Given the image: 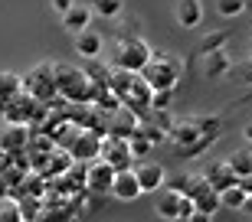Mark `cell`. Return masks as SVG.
Instances as JSON below:
<instances>
[{"mask_svg":"<svg viewBox=\"0 0 252 222\" xmlns=\"http://www.w3.org/2000/svg\"><path fill=\"white\" fill-rule=\"evenodd\" d=\"M30 140H33L30 124H3V131H0V150H7V154L30 150Z\"/></svg>","mask_w":252,"mask_h":222,"instance_id":"obj_9","label":"cell"},{"mask_svg":"<svg viewBox=\"0 0 252 222\" xmlns=\"http://www.w3.org/2000/svg\"><path fill=\"white\" fill-rule=\"evenodd\" d=\"M56 88L59 98L72 105H92L95 98V82L85 75V69H75L65 62H56Z\"/></svg>","mask_w":252,"mask_h":222,"instance_id":"obj_1","label":"cell"},{"mask_svg":"<svg viewBox=\"0 0 252 222\" xmlns=\"http://www.w3.org/2000/svg\"><path fill=\"white\" fill-rule=\"evenodd\" d=\"M233 72V59H229V53L226 49H216V53H210L203 59V75L206 79H223V75Z\"/></svg>","mask_w":252,"mask_h":222,"instance_id":"obj_17","label":"cell"},{"mask_svg":"<svg viewBox=\"0 0 252 222\" xmlns=\"http://www.w3.org/2000/svg\"><path fill=\"white\" fill-rule=\"evenodd\" d=\"M203 176L210 180V186H213L216 193H223V190H229V186L239 183V176L229 170V164H226V160H223V164H210V166L203 170Z\"/></svg>","mask_w":252,"mask_h":222,"instance_id":"obj_15","label":"cell"},{"mask_svg":"<svg viewBox=\"0 0 252 222\" xmlns=\"http://www.w3.org/2000/svg\"><path fill=\"white\" fill-rule=\"evenodd\" d=\"M193 203H196V213H206V216H213L216 209L223 206V199H220V193H216L213 186H206V190H203L200 196H196Z\"/></svg>","mask_w":252,"mask_h":222,"instance_id":"obj_22","label":"cell"},{"mask_svg":"<svg viewBox=\"0 0 252 222\" xmlns=\"http://www.w3.org/2000/svg\"><path fill=\"white\" fill-rule=\"evenodd\" d=\"M105 49V39L95 33V29H85V33H79L75 36V53L82 56V59H98Z\"/></svg>","mask_w":252,"mask_h":222,"instance_id":"obj_18","label":"cell"},{"mask_svg":"<svg viewBox=\"0 0 252 222\" xmlns=\"http://www.w3.org/2000/svg\"><path fill=\"white\" fill-rule=\"evenodd\" d=\"M226 39H229V33H226V29H216V33H206V36L200 39V46H196V53L210 56V53H216V49H223V46H226Z\"/></svg>","mask_w":252,"mask_h":222,"instance_id":"obj_23","label":"cell"},{"mask_svg":"<svg viewBox=\"0 0 252 222\" xmlns=\"http://www.w3.org/2000/svg\"><path fill=\"white\" fill-rule=\"evenodd\" d=\"M174 17H177V27L193 29V27H200V20H203V3H200V0H177Z\"/></svg>","mask_w":252,"mask_h":222,"instance_id":"obj_14","label":"cell"},{"mask_svg":"<svg viewBox=\"0 0 252 222\" xmlns=\"http://www.w3.org/2000/svg\"><path fill=\"white\" fill-rule=\"evenodd\" d=\"M226 164H229V170H233L239 180H243V176H252V150H236V154L226 157Z\"/></svg>","mask_w":252,"mask_h":222,"instance_id":"obj_21","label":"cell"},{"mask_svg":"<svg viewBox=\"0 0 252 222\" xmlns=\"http://www.w3.org/2000/svg\"><path fill=\"white\" fill-rule=\"evenodd\" d=\"M180 72H184V62L174 59L170 53H154V59L144 69V82L154 88V92H174L180 82Z\"/></svg>","mask_w":252,"mask_h":222,"instance_id":"obj_3","label":"cell"},{"mask_svg":"<svg viewBox=\"0 0 252 222\" xmlns=\"http://www.w3.org/2000/svg\"><path fill=\"white\" fill-rule=\"evenodd\" d=\"M0 124H3V114H0Z\"/></svg>","mask_w":252,"mask_h":222,"instance_id":"obj_43","label":"cell"},{"mask_svg":"<svg viewBox=\"0 0 252 222\" xmlns=\"http://www.w3.org/2000/svg\"><path fill=\"white\" fill-rule=\"evenodd\" d=\"M36 108H39V102L33 98V95L20 92L13 102H7L3 108H0V114H3V124H33Z\"/></svg>","mask_w":252,"mask_h":222,"instance_id":"obj_7","label":"cell"},{"mask_svg":"<svg viewBox=\"0 0 252 222\" xmlns=\"http://www.w3.org/2000/svg\"><path fill=\"white\" fill-rule=\"evenodd\" d=\"M92 10L105 20H115V17H122L125 0H92Z\"/></svg>","mask_w":252,"mask_h":222,"instance_id":"obj_25","label":"cell"},{"mask_svg":"<svg viewBox=\"0 0 252 222\" xmlns=\"http://www.w3.org/2000/svg\"><path fill=\"white\" fill-rule=\"evenodd\" d=\"M102 140H105V134H98L92 128H79L75 140L69 144V154L75 160H82V164H92V160L102 157Z\"/></svg>","mask_w":252,"mask_h":222,"instance_id":"obj_5","label":"cell"},{"mask_svg":"<svg viewBox=\"0 0 252 222\" xmlns=\"http://www.w3.org/2000/svg\"><path fill=\"white\" fill-rule=\"evenodd\" d=\"M193 213H196V203L190 196H180V219H190Z\"/></svg>","mask_w":252,"mask_h":222,"instance_id":"obj_32","label":"cell"},{"mask_svg":"<svg viewBox=\"0 0 252 222\" xmlns=\"http://www.w3.org/2000/svg\"><path fill=\"white\" fill-rule=\"evenodd\" d=\"M112 196L122 199V203H134L138 196H144V190H141V183H138V173H134V170H122L112 183Z\"/></svg>","mask_w":252,"mask_h":222,"instance_id":"obj_11","label":"cell"},{"mask_svg":"<svg viewBox=\"0 0 252 222\" xmlns=\"http://www.w3.org/2000/svg\"><path fill=\"white\" fill-rule=\"evenodd\" d=\"M10 193H13V190H10V183H7V180H3V176H0V199H7Z\"/></svg>","mask_w":252,"mask_h":222,"instance_id":"obj_36","label":"cell"},{"mask_svg":"<svg viewBox=\"0 0 252 222\" xmlns=\"http://www.w3.org/2000/svg\"><path fill=\"white\" fill-rule=\"evenodd\" d=\"M239 186H243L246 196H252V176H243V180H239Z\"/></svg>","mask_w":252,"mask_h":222,"instance_id":"obj_35","label":"cell"},{"mask_svg":"<svg viewBox=\"0 0 252 222\" xmlns=\"http://www.w3.org/2000/svg\"><path fill=\"white\" fill-rule=\"evenodd\" d=\"M220 199H223L226 209H236V213H243V206H246V193H243V186H239V183L229 186V190H223Z\"/></svg>","mask_w":252,"mask_h":222,"instance_id":"obj_26","label":"cell"},{"mask_svg":"<svg viewBox=\"0 0 252 222\" xmlns=\"http://www.w3.org/2000/svg\"><path fill=\"white\" fill-rule=\"evenodd\" d=\"M115 176H118V170H115V166L108 164L105 157L92 160V164H89V193H95V196H108V193H112Z\"/></svg>","mask_w":252,"mask_h":222,"instance_id":"obj_8","label":"cell"},{"mask_svg":"<svg viewBox=\"0 0 252 222\" xmlns=\"http://www.w3.org/2000/svg\"><path fill=\"white\" fill-rule=\"evenodd\" d=\"M246 85H252V59H249V65H246V79H243Z\"/></svg>","mask_w":252,"mask_h":222,"instance_id":"obj_38","label":"cell"},{"mask_svg":"<svg viewBox=\"0 0 252 222\" xmlns=\"http://www.w3.org/2000/svg\"><path fill=\"white\" fill-rule=\"evenodd\" d=\"M170 190H177L180 196H190V199H196V196L203 193L206 186H210V180H206L203 173H180L174 183H167Z\"/></svg>","mask_w":252,"mask_h":222,"instance_id":"obj_16","label":"cell"},{"mask_svg":"<svg viewBox=\"0 0 252 222\" xmlns=\"http://www.w3.org/2000/svg\"><path fill=\"white\" fill-rule=\"evenodd\" d=\"M174 222H190V219H174Z\"/></svg>","mask_w":252,"mask_h":222,"instance_id":"obj_42","label":"cell"},{"mask_svg":"<svg viewBox=\"0 0 252 222\" xmlns=\"http://www.w3.org/2000/svg\"><path fill=\"white\" fill-rule=\"evenodd\" d=\"M170 138H174V144H177L180 150H190L193 144H200L206 134H203V128L196 124V118H190V121H177L174 131H170Z\"/></svg>","mask_w":252,"mask_h":222,"instance_id":"obj_12","label":"cell"},{"mask_svg":"<svg viewBox=\"0 0 252 222\" xmlns=\"http://www.w3.org/2000/svg\"><path fill=\"white\" fill-rule=\"evenodd\" d=\"M216 13L226 17V20L243 17V13H246V0H216Z\"/></svg>","mask_w":252,"mask_h":222,"instance_id":"obj_27","label":"cell"},{"mask_svg":"<svg viewBox=\"0 0 252 222\" xmlns=\"http://www.w3.org/2000/svg\"><path fill=\"white\" fill-rule=\"evenodd\" d=\"M20 92H23V75H17V72H0V108H3L7 102H13Z\"/></svg>","mask_w":252,"mask_h":222,"instance_id":"obj_20","label":"cell"},{"mask_svg":"<svg viewBox=\"0 0 252 222\" xmlns=\"http://www.w3.org/2000/svg\"><path fill=\"white\" fill-rule=\"evenodd\" d=\"M134 173H138V183L144 193H160V186L167 183V173H164V166L160 164H151V160H141L134 166Z\"/></svg>","mask_w":252,"mask_h":222,"instance_id":"obj_10","label":"cell"},{"mask_svg":"<svg viewBox=\"0 0 252 222\" xmlns=\"http://www.w3.org/2000/svg\"><path fill=\"white\" fill-rule=\"evenodd\" d=\"M243 138H246V140H249V144H252V121H249V124H246V128H243Z\"/></svg>","mask_w":252,"mask_h":222,"instance_id":"obj_39","label":"cell"},{"mask_svg":"<svg viewBox=\"0 0 252 222\" xmlns=\"http://www.w3.org/2000/svg\"><path fill=\"white\" fill-rule=\"evenodd\" d=\"M243 213H246V216H252V196H246V206H243Z\"/></svg>","mask_w":252,"mask_h":222,"instance_id":"obj_40","label":"cell"},{"mask_svg":"<svg viewBox=\"0 0 252 222\" xmlns=\"http://www.w3.org/2000/svg\"><path fill=\"white\" fill-rule=\"evenodd\" d=\"M75 3H79V0H53V10H56L59 17H63V13H69Z\"/></svg>","mask_w":252,"mask_h":222,"instance_id":"obj_33","label":"cell"},{"mask_svg":"<svg viewBox=\"0 0 252 222\" xmlns=\"http://www.w3.org/2000/svg\"><path fill=\"white\" fill-rule=\"evenodd\" d=\"M151 59H154L151 46L144 43V39H138V36L118 39L115 49H112V56H108L112 69H122V72H144Z\"/></svg>","mask_w":252,"mask_h":222,"instance_id":"obj_2","label":"cell"},{"mask_svg":"<svg viewBox=\"0 0 252 222\" xmlns=\"http://www.w3.org/2000/svg\"><path fill=\"white\" fill-rule=\"evenodd\" d=\"M92 17H95V10H92V7H85V3H75L69 13H63V29H69L72 36H79V33H85V29L92 27Z\"/></svg>","mask_w":252,"mask_h":222,"instance_id":"obj_13","label":"cell"},{"mask_svg":"<svg viewBox=\"0 0 252 222\" xmlns=\"http://www.w3.org/2000/svg\"><path fill=\"white\" fill-rule=\"evenodd\" d=\"M23 92L33 95L36 102H46V105L63 102V98H59V88H56V62L33 65V69L23 75Z\"/></svg>","mask_w":252,"mask_h":222,"instance_id":"obj_4","label":"cell"},{"mask_svg":"<svg viewBox=\"0 0 252 222\" xmlns=\"http://www.w3.org/2000/svg\"><path fill=\"white\" fill-rule=\"evenodd\" d=\"M151 147H154V144H151V140L144 138V134H141V124H138L134 138H131V154H134V157H148V154H151Z\"/></svg>","mask_w":252,"mask_h":222,"instance_id":"obj_29","label":"cell"},{"mask_svg":"<svg viewBox=\"0 0 252 222\" xmlns=\"http://www.w3.org/2000/svg\"><path fill=\"white\" fill-rule=\"evenodd\" d=\"M154 213H158V219H167V222L180 219V193H177V190H170V186H167V190L158 196Z\"/></svg>","mask_w":252,"mask_h":222,"instance_id":"obj_19","label":"cell"},{"mask_svg":"<svg viewBox=\"0 0 252 222\" xmlns=\"http://www.w3.org/2000/svg\"><path fill=\"white\" fill-rule=\"evenodd\" d=\"M249 59H252V43H249Z\"/></svg>","mask_w":252,"mask_h":222,"instance_id":"obj_41","label":"cell"},{"mask_svg":"<svg viewBox=\"0 0 252 222\" xmlns=\"http://www.w3.org/2000/svg\"><path fill=\"white\" fill-rule=\"evenodd\" d=\"M102 157L122 173V170H134V154H131V140L128 138H115V134H105L102 140Z\"/></svg>","mask_w":252,"mask_h":222,"instance_id":"obj_6","label":"cell"},{"mask_svg":"<svg viewBox=\"0 0 252 222\" xmlns=\"http://www.w3.org/2000/svg\"><path fill=\"white\" fill-rule=\"evenodd\" d=\"M190 222H213V216H206V213H193V216H190Z\"/></svg>","mask_w":252,"mask_h":222,"instance_id":"obj_37","label":"cell"},{"mask_svg":"<svg viewBox=\"0 0 252 222\" xmlns=\"http://www.w3.org/2000/svg\"><path fill=\"white\" fill-rule=\"evenodd\" d=\"M20 209H23L27 222H36L39 219V196H20Z\"/></svg>","mask_w":252,"mask_h":222,"instance_id":"obj_28","label":"cell"},{"mask_svg":"<svg viewBox=\"0 0 252 222\" xmlns=\"http://www.w3.org/2000/svg\"><path fill=\"white\" fill-rule=\"evenodd\" d=\"M10 166H13V154H7V150H0V176L7 173Z\"/></svg>","mask_w":252,"mask_h":222,"instance_id":"obj_34","label":"cell"},{"mask_svg":"<svg viewBox=\"0 0 252 222\" xmlns=\"http://www.w3.org/2000/svg\"><path fill=\"white\" fill-rule=\"evenodd\" d=\"M148 118H151V124H158V128H160V131H174V124H177V121L170 118L167 111H151Z\"/></svg>","mask_w":252,"mask_h":222,"instance_id":"obj_30","label":"cell"},{"mask_svg":"<svg viewBox=\"0 0 252 222\" xmlns=\"http://www.w3.org/2000/svg\"><path fill=\"white\" fill-rule=\"evenodd\" d=\"M170 102H174V92H154V98H151V111H167Z\"/></svg>","mask_w":252,"mask_h":222,"instance_id":"obj_31","label":"cell"},{"mask_svg":"<svg viewBox=\"0 0 252 222\" xmlns=\"http://www.w3.org/2000/svg\"><path fill=\"white\" fill-rule=\"evenodd\" d=\"M0 222H27L23 209H20V199H13V196L0 199Z\"/></svg>","mask_w":252,"mask_h":222,"instance_id":"obj_24","label":"cell"}]
</instances>
